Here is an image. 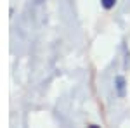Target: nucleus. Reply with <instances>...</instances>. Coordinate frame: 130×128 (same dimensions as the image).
<instances>
[{"label":"nucleus","mask_w":130,"mask_h":128,"mask_svg":"<svg viewBox=\"0 0 130 128\" xmlns=\"http://www.w3.org/2000/svg\"><path fill=\"white\" fill-rule=\"evenodd\" d=\"M115 85H116V90H118V95L123 97L125 95V78L123 76H116L115 78Z\"/></svg>","instance_id":"1"},{"label":"nucleus","mask_w":130,"mask_h":128,"mask_svg":"<svg viewBox=\"0 0 130 128\" xmlns=\"http://www.w3.org/2000/svg\"><path fill=\"white\" fill-rule=\"evenodd\" d=\"M101 4H102L104 9H111V7H115L116 0H101Z\"/></svg>","instance_id":"2"}]
</instances>
